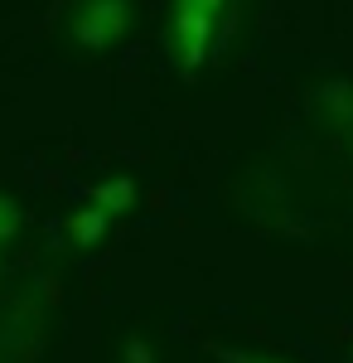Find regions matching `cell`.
Segmentation results:
<instances>
[{
    "instance_id": "obj_5",
    "label": "cell",
    "mask_w": 353,
    "mask_h": 363,
    "mask_svg": "<svg viewBox=\"0 0 353 363\" xmlns=\"http://www.w3.org/2000/svg\"><path fill=\"white\" fill-rule=\"evenodd\" d=\"M20 223H25V213H20V203L15 199L0 194V242H10L15 233H20Z\"/></svg>"
},
{
    "instance_id": "obj_3",
    "label": "cell",
    "mask_w": 353,
    "mask_h": 363,
    "mask_svg": "<svg viewBox=\"0 0 353 363\" xmlns=\"http://www.w3.org/2000/svg\"><path fill=\"white\" fill-rule=\"evenodd\" d=\"M131 203H136V184L121 179V174H116V179H102V184L92 189V208H102L107 218H111V213H126Z\"/></svg>"
},
{
    "instance_id": "obj_2",
    "label": "cell",
    "mask_w": 353,
    "mask_h": 363,
    "mask_svg": "<svg viewBox=\"0 0 353 363\" xmlns=\"http://www.w3.org/2000/svg\"><path fill=\"white\" fill-rule=\"evenodd\" d=\"M131 25V0H73V39L82 49H107Z\"/></svg>"
},
{
    "instance_id": "obj_6",
    "label": "cell",
    "mask_w": 353,
    "mask_h": 363,
    "mask_svg": "<svg viewBox=\"0 0 353 363\" xmlns=\"http://www.w3.org/2000/svg\"><path fill=\"white\" fill-rule=\"evenodd\" d=\"M228 363H276V359H252V354H223Z\"/></svg>"
},
{
    "instance_id": "obj_1",
    "label": "cell",
    "mask_w": 353,
    "mask_h": 363,
    "mask_svg": "<svg viewBox=\"0 0 353 363\" xmlns=\"http://www.w3.org/2000/svg\"><path fill=\"white\" fill-rule=\"evenodd\" d=\"M228 0H174V20H169V39L184 58V68H198L208 58V44L218 34Z\"/></svg>"
},
{
    "instance_id": "obj_4",
    "label": "cell",
    "mask_w": 353,
    "mask_h": 363,
    "mask_svg": "<svg viewBox=\"0 0 353 363\" xmlns=\"http://www.w3.org/2000/svg\"><path fill=\"white\" fill-rule=\"evenodd\" d=\"M102 228H107V213H102V208H78V213L68 218V238L87 247V242L102 238Z\"/></svg>"
}]
</instances>
